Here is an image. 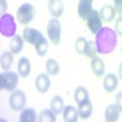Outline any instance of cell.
<instances>
[{"label":"cell","mask_w":122,"mask_h":122,"mask_svg":"<svg viewBox=\"0 0 122 122\" xmlns=\"http://www.w3.org/2000/svg\"><path fill=\"white\" fill-rule=\"evenodd\" d=\"M95 44L98 53L100 54H110L112 53L117 45V34L110 27H103L95 34Z\"/></svg>","instance_id":"6da1fadb"},{"label":"cell","mask_w":122,"mask_h":122,"mask_svg":"<svg viewBox=\"0 0 122 122\" xmlns=\"http://www.w3.org/2000/svg\"><path fill=\"white\" fill-rule=\"evenodd\" d=\"M0 33L4 37L11 38L16 33V23L15 18L10 14H3L0 17Z\"/></svg>","instance_id":"7a4b0ae2"},{"label":"cell","mask_w":122,"mask_h":122,"mask_svg":"<svg viewBox=\"0 0 122 122\" xmlns=\"http://www.w3.org/2000/svg\"><path fill=\"white\" fill-rule=\"evenodd\" d=\"M17 84H18V75L16 72L7 70L0 75V89L1 90L14 92Z\"/></svg>","instance_id":"3957f363"},{"label":"cell","mask_w":122,"mask_h":122,"mask_svg":"<svg viewBox=\"0 0 122 122\" xmlns=\"http://www.w3.org/2000/svg\"><path fill=\"white\" fill-rule=\"evenodd\" d=\"M34 14H36V10L33 5L29 3H25L18 7L17 12H16V20L21 25H28L33 20Z\"/></svg>","instance_id":"277c9868"},{"label":"cell","mask_w":122,"mask_h":122,"mask_svg":"<svg viewBox=\"0 0 122 122\" xmlns=\"http://www.w3.org/2000/svg\"><path fill=\"white\" fill-rule=\"evenodd\" d=\"M46 33H48V37L50 39L54 45H59L60 44V40H61V23L59 20L54 18L50 20L48 22V26H46Z\"/></svg>","instance_id":"5b68a950"},{"label":"cell","mask_w":122,"mask_h":122,"mask_svg":"<svg viewBox=\"0 0 122 122\" xmlns=\"http://www.w3.org/2000/svg\"><path fill=\"white\" fill-rule=\"evenodd\" d=\"M86 22H87L89 30L93 34H97L99 30L103 28V20L100 17L99 11H97V10H92V12L88 15Z\"/></svg>","instance_id":"8992f818"},{"label":"cell","mask_w":122,"mask_h":122,"mask_svg":"<svg viewBox=\"0 0 122 122\" xmlns=\"http://www.w3.org/2000/svg\"><path fill=\"white\" fill-rule=\"evenodd\" d=\"M9 104L12 110L21 111L26 105V94L22 90H14L9 99Z\"/></svg>","instance_id":"52a82bcc"},{"label":"cell","mask_w":122,"mask_h":122,"mask_svg":"<svg viewBox=\"0 0 122 122\" xmlns=\"http://www.w3.org/2000/svg\"><path fill=\"white\" fill-rule=\"evenodd\" d=\"M93 1L94 0H79L77 12H78V16L81 20H83V21L87 20L88 15L93 10Z\"/></svg>","instance_id":"ba28073f"},{"label":"cell","mask_w":122,"mask_h":122,"mask_svg":"<svg viewBox=\"0 0 122 122\" xmlns=\"http://www.w3.org/2000/svg\"><path fill=\"white\" fill-rule=\"evenodd\" d=\"M36 88L39 93H46L50 88V77L49 73H40L36 78Z\"/></svg>","instance_id":"9c48e42d"},{"label":"cell","mask_w":122,"mask_h":122,"mask_svg":"<svg viewBox=\"0 0 122 122\" xmlns=\"http://www.w3.org/2000/svg\"><path fill=\"white\" fill-rule=\"evenodd\" d=\"M48 9H49V12L54 18H57L62 15L64 12V3L61 0H49L48 3Z\"/></svg>","instance_id":"30bf717a"},{"label":"cell","mask_w":122,"mask_h":122,"mask_svg":"<svg viewBox=\"0 0 122 122\" xmlns=\"http://www.w3.org/2000/svg\"><path fill=\"white\" fill-rule=\"evenodd\" d=\"M40 37H43V34L40 33L38 29L30 28V27H27V28L23 29V39H25V42L32 44V45H34L37 43V40Z\"/></svg>","instance_id":"8fae6325"},{"label":"cell","mask_w":122,"mask_h":122,"mask_svg":"<svg viewBox=\"0 0 122 122\" xmlns=\"http://www.w3.org/2000/svg\"><path fill=\"white\" fill-rule=\"evenodd\" d=\"M120 114H121V111H120L118 106L116 104H111L105 110V114H104L105 121H107V122H115V121H117L120 118Z\"/></svg>","instance_id":"7c38bea8"},{"label":"cell","mask_w":122,"mask_h":122,"mask_svg":"<svg viewBox=\"0 0 122 122\" xmlns=\"http://www.w3.org/2000/svg\"><path fill=\"white\" fill-rule=\"evenodd\" d=\"M117 84H118V78L117 76H115L114 73H109L105 76L104 81H103V86H104V89L109 93L114 92L116 88H117Z\"/></svg>","instance_id":"4fadbf2b"},{"label":"cell","mask_w":122,"mask_h":122,"mask_svg":"<svg viewBox=\"0 0 122 122\" xmlns=\"http://www.w3.org/2000/svg\"><path fill=\"white\" fill-rule=\"evenodd\" d=\"M100 17L103 21L105 22H111L112 20L115 18V15H116V10L114 6H111V5H104L103 7L100 9Z\"/></svg>","instance_id":"5bb4252c"},{"label":"cell","mask_w":122,"mask_h":122,"mask_svg":"<svg viewBox=\"0 0 122 122\" xmlns=\"http://www.w3.org/2000/svg\"><path fill=\"white\" fill-rule=\"evenodd\" d=\"M92 112H93V105H92L90 100L87 99L84 101H82L81 104H78V114H79V117L82 118H88L90 117Z\"/></svg>","instance_id":"9a60e30c"},{"label":"cell","mask_w":122,"mask_h":122,"mask_svg":"<svg viewBox=\"0 0 122 122\" xmlns=\"http://www.w3.org/2000/svg\"><path fill=\"white\" fill-rule=\"evenodd\" d=\"M92 71H93V73L97 76V77H103L104 72H105V65L103 62V60H101L100 57L95 56L92 59Z\"/></svg>","instance_id":"2e32d148"},{"label":"cell","mask_w":122,"mask_h":122,"mask_svg":"<svg viewBox=\"0 0 122 122\" xmlns=\"http://www.w3.org/2000/svg\"><path fill=\"white\" fill-rule=\"evenodd\" d=\"M78 109L73 107L72 105H67L64 107V121L66 122H76L78 120Z\"/></svg>","instance_id":"e0dca14e"},{"label":"cell","mask_w":122,"mask_h":122,"mask_svg":"<svg viewBox=\"0 0 122 122\" xmlns=\"http://www.w3.org/2000/svg\"><path fill=\"white\" fill-rule=\"evenodd\" d=\"M20 121L21 122H36V121H38V116L36 114L34 109L27 107V109L22 110L21 115H20Z\"/></svg>","instance_id":"ac0fdd59"},{"label":"cell","mask_w":122,"mask_h":122,"mask_svg":"<svg viewBox=\"0 0 122 122\" xmlns=\"http://www.w3.org/2000/svg\"><path fill=\"white\" fill-rule=\"evenodd\" d=\"M30 73V62L27 57H21L18 61V75L26 78Z\"/></svg>","instance_id":"d6986e66"},{"label":"cell","mask_w":122,"mask_h":122,"mask_svg":"<svg viewBox=\"0 0 122 122\" xmlns=\"http://www.w3.org/2000/svg\"><path fill=\"white\" fill-rule=\"evenodd\" d=\"M22 48H23V38L20 37V36H15L12 37L11 42H10V49H11V53L12 54H20L22 51Z\"/></svg>","instance_id":"ffe728a7"},{"label":"cell","mask_w":122,"mask_h":122,"mask_svg":"<svg viewBox=\"0 0 122 122\" xmlns=\"http://www.w3.org/2000/svg\"><path fill=\"white\" fill-rule=\"evenodd\" d=\"M34 48H36V51L39 56H44L48 51V40H46V38L44 36L40 37L37 40V43L34 44Z\"/></svg>","instance_id":"44dd1931"},{"label":"cell","mask_w":122,"mask_h":122,"mask_svg":"<svg viewBox=\"0 0 122 122\" xmlns=\"http://www.w3.org/2000/svg\"><path fill=\"white\" fill-rule=\"evenodd\" d=\"M12 62H14V54L11 51H5L1 54L0 64H1V68H4V71H7L11 67Z\"/></svg>","instance_id":"7402d4cb"},{"label":"cell","mask_w":122,"mask_h":122,"mask_svg":"<svg viewBox=\"0 0 122 122\" xmlns=\"http://www.w3.org/2000/svg\"><path fill=\"white\" fill-rule=\"evenodd\" d=\"M45 68H46V72L50 76H56L60 72V65L57 64V61H55L54 59H48L46 60Z\"/></svg>","instance_id":"603a6c76"},{"label":"cell","mask_w":122,"mask_h":122,"mask_svg":"<svg viewBox=\"0 0 122 122\" xmlns=\"http://www.w3.org/2000/svg\"><path fill=\"white\" fill-rule=\"evenodd\" d=\"M73 97H75V100H76L77 105H78V104H81L82 101H84V100L89 99L88 90H87L84 87H77V88H76V90H75Z\"/></svg>","instance_id":"cb8c5ba5"},{"label":"cell","mask_w":122,"mask_h":122,"mask_svg":"<svg viewBox=\"0 0 122 122\" xmlns=\"http://www.w3.org/2000/svg\"><path fill=\"white\" fill-rule=\"evenodd\" d=\"M50 109H51L56 115L61 114L62 110H64V99L61 98L60 95L54 97L53 100H51V104H50Z\"/></svg>","instance_id":"d4e9b609"},{"label":"cell","mask_w":122,"mask_h":122,"mask_svg":"<svg viewBox=\"0 0 122 122\" xmlns=\"http://www.w3.org/2000/svg\"><path fill=\"white\" fill-rule=\"evenodd\" d=\"M55 112L50 109V110H43L42 112L38 116V121L39 122H55L56 117H55Z\"/></svg>","instance_id":"484cf974"},{"label":"cell","mask_w":122,"mask_h":122,"mask_svg":"<svg viewBox=\"0 0 122 122\" xmlns=\"http://www.w3.org/2000/svg\"><path fill=\"white\" fill-rule=\"evenodd\" d=\"M98 54V49H97V44L95 42H93V40H89V42L87 43V46H86V50H84V55L93 59Z\"/></svg>","instance_id":"4316f807"},{"label":"cell","mask_w":122,"mask_h":122,"mask_svg":"<svg viewBox=\"0 0 122 122\" xmlns=\"http://www.w3.org/2000/svg\"><path fill=\"white\" fill-rule=\"evenodd\" d=\"M87 43L88 40L83 37H78L76 39V43H75V49L78 54H84V50H86V46H87Z\"/></svg>","instance_id":"83f0119b"},{"label":"cell","mask_w":122,"mask_h":122,"mask_svg":"<svg viewBox=\"0 0 122 122\" xmlns=\"http://www.w3.org/2000/svg\"><path fill=\"white\" fill-rule=\"evenodd\" d=\"M115 32L117 36L122 37V15L117 17L116 22H115Z\"/></svg>","instance_id":"f1b7e54d"},{"label":"cell","mask_w":122,"mask_h":122,"mask_svg":"<svg viewBox=\"0 0 122 122\" xmlns=\"http://www.w3.org/2000/svg\"><path fill=\"white\" fill-rule=\"evenodd\" d=\"M114 7L116 10V12L122 15V0H114Z\"/></svg>","instance_id":"f546056e"},{"label":"cell","mask_w":122,"mask_h":122,"mask_svg":"<svg viewBox=\"0 0 122 122\" xmlns=\"http://www.w3.org/2000/svg\"><path fill=\"white\" fill-rule=\"evenodd\" d=\"M116 105L118 106L120 111L122 112V90H121V92H118L117 95H116Z\"/></svg>","instance_id":"4dcf8cb0"},{"label":"cell","mask_w":122,"mask_h":122,"mask_svg":"<svg viewBox=\"0 0 122 122\" xmlns=\"http://www.w3.org/2000/svg\"><path fill=\"white\" fill-rule=\"evenodd\" d=\"M6 1H5V0H1V11H4V10H5V11H6Z\"/></svg>","instance_id":"1f68e13d"},{"label":"cell","mask_w":122,"mask_h":122,"mask_svg":"<svg viewBox=\"0 0 122 122\" xmlns=\"http://www.w3.org/2000/svg\"><path fill=\"white\" fill-rule=\"evenodd\" d=\"M118 77L122 79V62L120 64V67H118Z\"/></svg>","instance_id":"d6a6232c"},{"label":"cell","mask_w":122,"mask_h":122,"mask_svg":"<svg viewBox=\"0 0 122 122\" xmlns=\"http://www.w3.org/2000/svg\"><path fill=\"white\" fill-rule=\"evenodd\" d=\"M121 51H122V48H121Z\"/></svg>","instance_id":"836d02e7"}]
</instances>
